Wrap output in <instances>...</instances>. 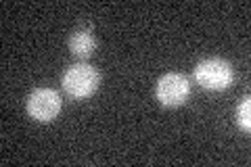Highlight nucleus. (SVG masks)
<instances>
[{
	"label": "nucleus",
	"mask_w": 251,
	"mask_h": 167,
	"mask_svg": "<svg viewBox=\"0 0 251 167\" xmlns=\"http://www.w3.org/2000/svg\"><path fill=\"white\" fill-rule=\"evenodd\" d=\"M100 84V75L99 71L92 65H86V63H80V65H72L65 73H63L61 86L72 98H88L97 92Z\"/></svg>",
	"instance_id": "nucleus-1"
},
{
	"label": "nucleus",
	"mask_w": 251,
	"mask_h": 167,
	"mask_svg": "<svg viewBox=\"0 0 251 167\" xmlns=\"http://www.w3.org/2000/svg\"><path fill=\"white\" fill-rule=\"evenodd\" d=\"M232 79L234 71L224 59H205L195 67V82L205 90H226Z\"/></svg>",
	"instance_id": "nucleus-2"
},
{
	"label": "nucleus",
	"mask_w": 251,
	"mask_h": 167,
	"mask_svg": "<svg viewBox=\"0 0 251 167\" xmlns=\"http://www.w3.org/2000/svg\"><path fill=\"white\" fill-rule=\"evenodd\" d=\"M155 94L163 107H180L191 94V82L182 73H166L157 82Z\"/></svg>",
	"instance_id": "nucleus-3"
},
{
	"label": "nucleus",
	"mask_w": 251,
	"mask_h": 167,
	"mask_svg": "<svg viewBox=\"0 0 251 167\" xmlns=\"http://www.w3.org/2000/svg\"><path fill=\"white\" fill-rule=\"evenodd\" d=\"M63 107L61 96L52 88H38L27 98V115L36 121H52Z\"/></svg>",
	"instance_id": "nucleus-4"
},
{
	"label": "nucleus",
	"mask_w": 251,
	"mask_h": 167,
	"mask_svg": "<svg viewBox=\"0 0 251 167\" xmlns=\"http://www.w3.org/2000/svg\"><path fill=\"white\" fill-rule=\"evenodd\" d=\"M97 48V40L90 29H75L72 36H69V50H72L75 57L80 59H88L90 54Z\"/></svg>",
	"instance_id": "nucleus-5"
},
{
	"label": "nucleus",
	"mask_w": 251,
	"mask_h": 167,
	"mask_svg": "<svg viewBox=\"0 0 251 167\" xmlns=\"http://www.w3.org/2000/svg\"><path fill=\"white\" fill-rule=\"evenodd\" d=\"M237 123H239L241 130H245V132L251 130V98L249 96H245L239 102V107H237Z\"/></svg>",
	"instance_id": "nucleus-6"
}]
</instances>
